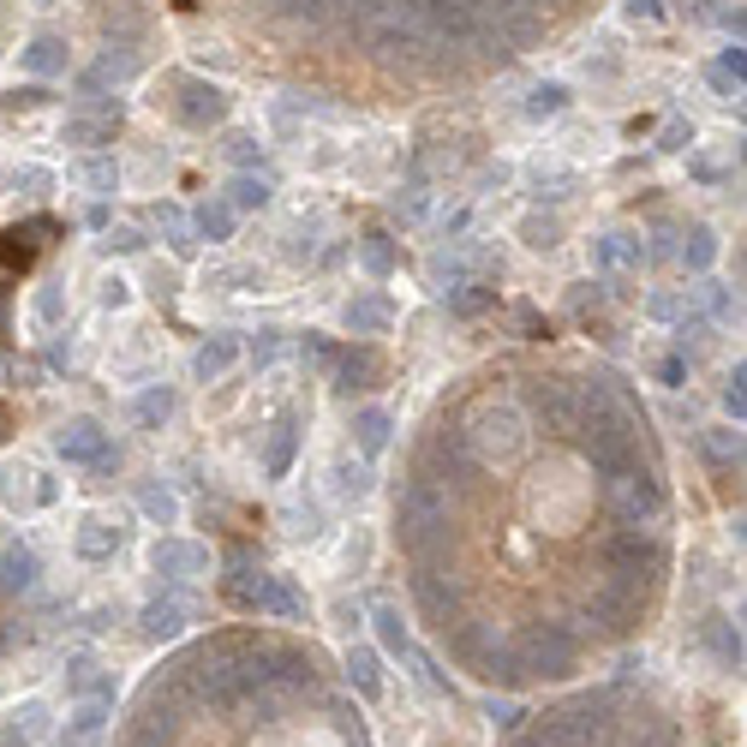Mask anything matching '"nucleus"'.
Returning <instances> with one entry per match:
<instances>
[{"mask_svg":"<svg viewBox=\"0 0 747 747\" xmlns=\"http://www.w3.org/2000/svg\"><path fill=\"white\" fill-rule=\"evenodd\" d=\"M156 221H162V233L174 240V252H192V240H186V216H180V210H156Z\"/></svg>","mask_w":747,"mask_h":747,"instance_id":"obj_42","label":"nucleus"},{"mask_svg":"<svg viewBox=\"0 0 747 747\" xmlns=\"http://www.w3.org/2000/svg\"><path fill=\"white\" fill-rule=\"evenodd\" d=\"M592 616H598L604 628H616V634H622V628H634V622H640V586H628V580H610V586L592 598Z\"/></svg>","mask_w":747,"mask_h":747,"instance_id":"obj_11","label":"nucleus"},{"mask_svg":"<svg viewBox=\"0 0 747 747\" xmlns=\"http://www.w3.org/2000/svg\"><path fill=\"white\" fill-rule=\"evenodd\" d=\"M377 365H371V353H347L341 359V389H365V377H371Z\"/></svg>","mask_w":747,"mask_h":747,"instance_id":"obj_40","label":"nucleus"},{"mask_svg":"<svg viewBox=\"0 0 747 747\" xmlns=\"http://www.w3.org/2000/svg\"><path fill=\"white\" fill-rule=\"evenodd\" d=\"M138 508H144L150 520H174V515H180L174 491H162V484H144V491H138Z\"/></svg>","mask_w":747,"mask_h":747,"instance_id":"obj_35","label":"nucleus"},{"mask_svg":"<svg viewBox=\"0 0 747 747\" xmlns=\"http://www.w3.org/2000/svg\"><path fill=\"white\" fill-rule=\"evenodd\" d=\"M150 562H156V574H168V580H192V574L210 568V550L204 544H186V539H162Z\"/></svg>","mask_w":747,"mask_h":747,"instance_id":"obj_12","label":"nucleus"},{"mask_svg":"<svg viewBox=\"0 0 747 747\" xmlns=\"http://www.w3.org/2000/svg\"><path fill=\"white\" fill-rule=\"evenodd\" d=\"M233 646L240 640H216V646H198L192 658L180 663V682L192 687L198 699H233L240 687H233Z\"/></svg>","mask_w":747,"mask_h":747,"instance_id":"obj_1","label":"nucleus"},{"mask_svg":"<svg viewBox=\"0 0 747 747\" xmlns=\"http://www.w3.org/2000/svg\"><path fill=\"white\" fill-rule=\"evenodd\" d=\"M25 66H30V73H37V78H54V73H66V42H61V37H37V42H30V49H25Z\"/></svg>","mask_w":747,"mask_h":747,"instance_id":"obj_20","label":"nucleus"},{"mask_svg":"<svg viewBox=\"0 0 747 747\" xmlns=\"http://www.w3.org/2000/svg\"><path fill=\"white\" fill-rule=\"evenodd\" d=\"M484 711H491V723H503V730H515V723L527 718V711H520L515 699H491V706H484Z\"/></svg>","mask_w":747,"mask_h":747,"instance_id":"obj_46","label":"nucleus"},{"mask_svg":"<svg viewBox=\"0 0 747 747\" xmlns=\"http://www.w3.org/2000/svg\"><path fill=\"white\" fill-rule=\"evenodd\" d=\"M233 359H240V341H233V335H210L204 347L192 353V377H198V383H216Z\"/></svg>","mask_w":747,"mask_h":747,"instance_id":"obj_15","label":"nucleus"},{"mask_svg":"<svg viewBox=\"0 0 747 747\" xmlns=\"http://www.w3.org/2000/svg\"><path fill=\"white\" fill-rule=\"evenodd\" d=\"M568 109V90L562 85H532L527 90V114L532 121H550V114H562Z\"/></svg>","mask_w":747,"mask_h":747,"instance_id":"obj_28","label":"nucleus"},{"mask_svg":"<svg viewBox=\"0 0 747 747\" xmlns=\"http://www.w3.org/2000/svg\"><path fill=\"white\" fill-rule=\"evenodd\" d=\"M269 192H276L269 174H240V180H233V210H264Z\"/></svg>","mask_w":747,"mask_h":747,"instance_id":"obj_24","label":"nucleus"},{"mask_svg":"<svg viewBox=\"0 0 747 747\" xmlns=\"http://www.w3.org/2000/svg\"><path fill=\"white\" fill-rule=\"evenodd\" d=\"M616 747H675V742H670V730H663V723L640 718V723H628V730L616 735Z\"/></svg>","mask_w":747,"mask_h":747,"instance_id":"obj_29","label":"nucleus"},{"mask_svg":"<svg viewBox=\"0 0 747 747\" xmlns=\"http://www.w3.org/2000/svg\"><path fill=\"white\" fill-rule=\"evenodd\" d=\"M102 723H109V699H85V706L73 711V723L61 730V747H97Z\"/></svg>","mask_w":747,"mask_h":747,"instance_id":"obj_16","label":"nucleus"},{"mask_svg":"<svg viewBox=\"0 0 747 747\" xmlns=\"http://www.w3.org/2000/svg\"><path fill=\"white\" fill-rule=\"evenodd\" d=\"M371 622H377V640H383V646H389V651H413V640H407V628H401V610H389V604H383V610H377V616H371Z\"/></svg>","mask_w":747,"mask_h":747,"instance_id":"obj_33","label":"nucleus"},{"mask_svg":"<svg viewBox=\"0 0 747 747\" xmlns=\"http://www.w3.org/2000/svg\"><path fill=\"white\" fill-rule=\"evenodd\" d=\"M747 371H742V365H735V371H730V389H723V407H730L735 413V419H742V413H747Z\"/></svg>","mask_w":747,"mask_h":747,"instance_id":"obj_43","label":"nucleus"},{"mask_svg":"<svg viewBox=\"0 0 747 747\" xmlns=\"http://www.w3.org/2000/svg\"><path fill=\"white\" fill-rule=\"evenodd\" d=\"M568 663H574V640H568L562 628H532V634L520 640L515 670H532V675H568Z\"/></svg>","mask_w":747,"mask_h":747,"instance_id":"obj_6","label":"nucleus"},{"mask_svg":"<svg viewBox=\"0 0 747 747\" xmlns=\"http://www.w3.org/2000/svg\"><path fill=\"white\" fill-rule=\"evenodd\" d=\"M640 257H646V252H640L634 233H604V240H598V264L604 269H634Z\"/></svg>","mask_w":747,"mask_h":747,"instance_id":"obj_21","label":"nucleus"},{"mask_svg":"<svg viewBox=\"0 0 747 747\" xmlns=\"http://www.w3.org/2000/svg\"><path fill=\"white\" fill-rule=\"evenodd\" d=\"M347 675H353V687H359L365 699L383 694V675H377V658H371V651H347Z\"/></svg>","mask_w":747,"mask_h":747,"instance_id":"obj_27","label":"nucleus"},{"mask_svg":"<svg viewBox=\"0 0 747 747\" xmlns=\"http://www.w3.org/2000/svg\"><path fill=\"white\" fill-rule=\"evenodd\" d=\"M198 233H204V240H228L233 233V204H204L198 210Z\"/></svg>","mask_w":747,"mask_h":747,"instance_id":"obj_32","label":"nucleus"},{"mask_svg":"<svg viewBox=\"0 0 747 747\" xmlns=\"http://www.w3.org/2000/svg\"><path fill=\"white\" fill-rule=\"evenodd\" d=\"M252 353H257V365H269V359H276V353H281V341H276V335H264Z\"/></svg>","mask_w":747,"mask_h":747,"instance_id":"obj_53","label":"nucleus"},{"mask_svg":"<svg viewBox=\"0 0 747 747\" xmlns=\"http://www.w3.org/2000/svg\"><path fill=\"white\" fill-rule=\"evenodd\" d=\"M419 604H425V616H431L436 628H448L460 616V586H443L436 574H419Z\"/></svg>","mask_w":747,"mask_h":747,"instance_id":"obj_17","label":"nucleus"},{"mask_svg":"<svg viewBox=\"0 0 747 747\" xmlns=\"http://www.w3.org/2000/svg\"><path fill=\"white\" fill-rule=\"evenodd\" d=\"M114 126H121V114H102V121H66V138H73V144H102V138H114Z\"/></svg>","mask_w":747,"mask_h":747,"instance_id":"obj_31","label":"nucleus"},{"mask_svg":"<svg viewBox=\"0 0 747 747\" xmlns=\"http://www.w3.org/2000/svg\"><path fill=\"white\" fill-rule=\"evenodd\" d=\"M353 431H359V448H365V455H377V448L389 443V413H383V407H365L359 419H353Z\"/></svg>","mask_w":747,"mask_h":747,"instance_id":"obj_26","label":"nucleus"},{"mask_svg":"<svg viewBox=\"0 0 747 747\" xmlns=\"http://www.w3.org/2000/svg\"><path fill=\"white\" fill-rule=\"evenodd\" d=\"M233 604H245V610H257V616H281V622H288V616H300V598H293V586H281L276 574H233Z\"/></svg>","mask_w":747,"mask_h":747,"instance_id":"obj_4","label":"nucleus"},{"mask_svg":"<svg viewBox=\"0 0 747 747\" xmlns=\"http://www.w3.org/2000/svg\"><path fill=\"white\" fill-rule=\"evenodd\" d=\"M341 324H347V335H383V329L395 324V305H389L383 293H359V300H347Z\"/></svg>","mask_w":747,"mask_h":747,"instance_id":"obj_14","label":"nucleus"},{"mask_svg":"<svg viewBox=\"0 0 747 747\" xmlns=\"http://www.w3.org/2000/svg\"><path fill=\"white\" fill-rule=\"evenodd\" d=\"M610 496H616V508H622L628 520H651V515L663 508L658 479H651V472H640V467L616 472V479H610Z\"/></svg>","mask_w":747,"mask_h":747,"instance_id":"obj_7","label":"nucleus"},{"mask_svg":"<svg viewBox=\"0 0 747 747\" xmlns=\"http://www.w3.org/2000/svg\"><path fill=\"white\" fill-rule=\"evenodd\" d=\"M30 586H37V556L18 544V550L0 556V592H30Z\"/></svg>","mask_w":747,"mask_h":747,"instance_id":"obj_19","label":"nucleus"},{"mask_svg":"<svg viewBox=\"0 0 747 747\" xmlns=\"http://www.w3.org/2000/svg\"><path fill=\"white\" fill-rule=\"evenodd\" d=\"M138 425H150V431H162V425H168V413H174V389H144V395H138Z\"/></svg>","mask_w":747,"mask_h":747,"instance_id":"obj_23","label":"nucleus"},{"mask_svg":"<svg viewBox=\"0 0 747 747\" xmlns=\"http://www.w3.org/2000/svg\"><path fill=\"white\" fill-rule=\"evenodd\" d=\"M359 257H365V269H371V276H389V264H395V252H389V240H383V233H365Z\"/></svg>","mask_w":747,"mask_h":747,"instance_id":"obj_37","label":"nucleus"},{"mask_svg":"<svg viewBox=\"0 0 747 747\" xmlns=\"http://www.w3.org/2000/svg\"><path fill=\"white\" fill-rule=\"evenodd\" d=\"M281 7H288V13H300V18H329V13H341V7H347V0H281Z\"/></svg>","mask_w":747,"mask_h":747,"instance_id":"obj_41","label":"nucleus"},{"mask_svg":"<svg viewBox=\"0 0 747 747\" xmlns=\"http://www.w3.org/2000/svg\"><path fill=\"white\" fill-rule=\"evenodd\" d=\"M711 640H718V651L730 663H742V634H730V628H711Z\"/></svg>","mask_w":747,"mask_h":747,"instance_id":"obj_48","label":"nucleus"},{"mask_svg":"<svg viewBox=\"0 0 747 747\" xmlns=\"http://www.w3.org/2000/svg\"><path fill=\"white\" fill-rule=\"evenodd\" d=\"M687 18H699V25H735V30H742V13H735L730 0H687Z\"/></svg>","mask_w":747,"mask_h":747,"instance_id":"obj_30","label":"nucleus"},{"mask_svg":"<svg viewBox=\"0 0 747 747\" xmlns=\"http://www.w3.org/2000/svg\"><path fill=\"white\" fill-rule=\"evenodd\" d=\"M527 245L550 252V245H556V221H527Z\"/></svg>","mask_w":747,"mask_h":747,"instance_id":"obj_47","label":"nucleus"},{"mask_svg":"<svg viewBox=\"0 0 747 747\" xmlns=\"http://www.w3.org/2000/svg\"><path fill=\"white\" fill-rule=\"evenodd\" d=\"M527 413L550 436H580V395L568 383H532L527 389Z\"/></svg>","mask_w":747,"mask_h":747,"instance_id":"obj_3","label":"nucleus"},{"mask_svg":"<svg viewBox=\"0 0 747 747\" xmlns=\"http://www.w3.org/2000/svg\"><path fill=\"white\" fill-rule=\"evenodd\" d=\"M539 7H550V0H539Z\"/></svg>","mask_w":747,"mask_h":747,"instance_id":"obj_54","label":"nucleus"},{"mask_svg":"<svg viewBox=\"0 0 747 747\" xmlns=\"http://www.w3.org/2000/svg\"><path fill=\"white\" fill-rule=\"evenodd\" d=\"M472 7H479V18L491 25V37L503 42L508 54H515V49H527V42L544 30L539 0H472Z\"/></svg>","mask_w":747,"mask_h":747,"instance_id":"obj_2","label":"nucleus"},{"mask_svg":"<svg viewBox=\"0 0 747 747\" xmlns=\"http://www.w3.org/2000/svg\"><path fill=\"white\" fill-rule=\"evenodd\" d=\"M78 180L97 186V192H114V162L109 156H85V162H78Z\"/></svg>","mask_w":747,"mask_h":747,"instance_id":"obj_38","label":"nucleus"},{"mask_svg":"<svg viewBox=\"0 0 747 747\" xmlns=\"http://www.w3.org/2000/svg\"><path fill=\"white\" fill-rule=\"evenodd\" d=\"M293 532H300V539H312V532H317V515H312V508H293Z\"/></svg>","mask_w":747,"mask_h":747,"instance_id":"obj_52","label":"nucleus"},{"mask_svg":"<svg viewBox=\"0 0 747 747\" xmlns=\"http://www.w3.org/2000/svg\"><path fill=\"white\" fill-rule=\"evenodd\" d=\"M711 257H718V240H711L706 228H694V233H687V245H682V264L687 269H706Z\"/></svg>","mask_w":747,"mask_h":747,"instance_id":"obj_36","label":"nucleus"},{"mask_svg":"<svg viewBox=\"0 0 747 747\" xmlns=\"http://www.w3.org/2000/svg\"><path fill=\"white\" fill-rule=\"evenodd\" d=\"M37 317H42V324H49V329L66 317V305H61V288H42V293H37Z\"/></svg>","mask_w":747,"mask_h":747,"instance_id":"obj_44","label":"nucleus"},{"mask_svg":"<svg viewBox=\"0 0 747 747\" xmlns=\"http://www.w3.org/2000/svg\"><path fill=\"white\" fill-rule=\"evenodd\" d=\"M329 479H335V496H353V503H359V496L371 491V472H365V467H353V460H341V467L329 472Z\"/></svg>","mask_w":747,"mask_h":747,"instance_id":"obj_34","label":"nucleus"},{"mask_svg":"<svg viewBox=\"0 0 747 747\" xmlns=\"http://www.w3.org/2000/svg\"><path fill=\"white\" fill-rule=\"evenodd\" d=\"M114 550H121V527L90 515L85 527H78V556H85V562H102V556H114Z\"/></svg>","mask_w":747,"mask_h":747,"instance_id":"obj_18","label":"nucleus"},{"mask_svg":"<svg viewBox=\"0 0 747 747\" xmlns=\"http://www.w3.org/2000/svg\"><path fill=\"white\" fill-rule=\"evenodd\" d=\"M102 245H109V252H144V233H138V228H114Z\"/></svg>","mask_w":747,"mask_h":747,"instance_id":"obj_45","label":"nucleus"},{"mask_svg":"<svg viewBox=\"0 0 747 747\" xmlns=\"http://www.w3.org/2000/svg\"><path fill=\"white\" fill-rule=\"evenodd\" d=\"M610 568H616V580L640 586L646 574H658V568H663V556H658V544H646L640 532H622V539H610Z\"/></svg>","mask_w":747,"mask_h":747,"instance_id":"obj_9","label":"nucleus"},{"mask_svg":"<svg viewBox=\"0 0 747 747\" xmlns=\"http://www.w3.org/2000/svg\"><path fill=\"white\" fill-rule=\"evenodd\" d=\"M443 520H448V508L436 503L425 484H413V491L401 496V539H407L413 550H431V544L443 539Z\"/></svg>","mask_w":747,"mask_h":747,"instance_id":"obj_5","label":"nucleus"},{"mask_svg":"<svg viewBox=\"0 0 747 747\" xmlns=\"http://www.w3.org/2000/svg\"><path fill=\"white\" fill-rule=\"evenodd\" d=\"M706 455L730 467V460H742V436L735 431H706Z\"/></svg>","mask_w":747,"mask_h":747,"instance_id":"obj_39","label":"nucleus"},{"mask_svg":"<svg viewBox=\"0 0 747 747\" xmlns=\"http://www.w3.org/2000/svg\"><path fill=\"white\" fill-rule=\"evenodd\" d=\"M228 156L240 162V168H252V162H257V138H233V144H228Z\"/></svg>","mask_w":747,"mask_h":747,"instance_id":"obj_49","label":"nucleus"},{"mask_svg":"<svg viewBox=\"0 0 747 747\" xmlns=\"http://www.w3.org/2000/svg\"><path fill=\"white\" fill-rule=\"evenodd\" d=\"M658 377H663V383L675 389V383H682V377H687V359H682V353H670V359L658 365Z\"/></svg>","mask_w":747,"mask_h":747,"instance_id":"obj_50","label":"nucleus"},{"mask_svg":"<svg viewBox=\"0 0 747 747\" xmlns=\"http://www.w3.org/2000/svg\"><path fill=\"white\" fill-rule=\"evenodd\" d=\"M66 687H73V694H90V699H109V675H102L97 658H73V670H66Z\"/></svg>","mask_w":747,"mask_h":747,"instance_id":"obj_22","label":"nucleus"},{"mask_svg":"<svg viewBox=\"0 0 747 747\" xmlns=\"http://www.w3.org/2000/svg\"><path fill=\"white\" fill-rule=\"evenodd\" d=\"M138 622H144L150 640H174L186 622H192V598H180V592H168V598H150Z\"/></svg>","mask_w":747,"mask_h":747,"instance_id":"obj_13","label":"nucleus"},{"mask_svg":"<svg viewBox=\"0 0 747 747\" xmlns=\"http://www.w3.org/2000/svg\"><path fill=\"white\" fill-rule=\"evenodd\" d=\"M54 448H61V460H78V467H109V431L90 419H73L61 436H54Z\"/></svg>","mask_w":747,"mask_h":747,"instance_id":"obj_8","label":"nucleus"},{"mask_svg":"<svg viewBox=\"0 0 747 747\" xmlns=\"http://www.w3.org/2000/svg\"><path fill=\"white\" fill-rule=\"evenodd\" d=\"M180 121H192V126L228 121V97H221V85H204V78H180Z\"/></svg>","mask_w":747,"mask_h":747,"instance_id":"obj_10","label":"nucleus"},{"mask_svg":"<svg viewBox=\"0 0 747 747\" xmlns=\"http://www.w3.org/2000/svg\"><path fill=\"white\" fill-rule=\"evenodd\" d=\"M628 18H646V25H651V18H663V7H658V0H628Z\"/></svg>","mask_w":747,"mask_h":747,"instance_id":"obj_51","label":"nucleus"},{"mask_svg":"<svg viewBox=\"0 0 747 747\" xmlns=\"http://www.w3.org/2000/svg\"><path fill=\"white\" fill-rule=\"evenodd\" d=\"M288 467H293V425H276V436L264 448V472L269 479H288Z\"/></svg>","mask_w":747,"mask_h":747,"instance_id":"obj_25","label":"nucleus"}]
</instances>
